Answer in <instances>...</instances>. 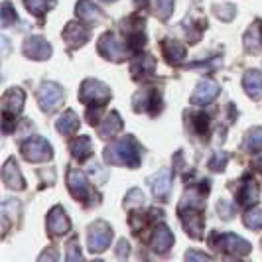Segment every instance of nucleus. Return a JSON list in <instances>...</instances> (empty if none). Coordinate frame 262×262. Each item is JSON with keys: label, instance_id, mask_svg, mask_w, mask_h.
Segmentation results:
<instances>
[{"label": "nucleus", "instance_id": "32", "mask_svg": "<svg viewBox=\"0 0 262 262\" xmlns=\"http://www.w3.org/2000/svg\"><path fill=\"white\" fill-rule=\"evenodd\" d=\"M67 258L69 260H73V258H81V252L77 250V243H71V247H69V254H67Z\"/></svg>", "mask_w": 262, "mask_h": 262}, {"label": "nucleus", "instance_id": "31", "mask_svg": "<svg viewBox=\"0 0 262 262\" xmlns=\"http://www.w3.org/2000/svg\"><path fill=\"white\" fill-rule=\"evenodd\" d=\"M217 16L223 18V20H231V18L235 16V8H233V6H223V8L217 10Z\"/></svg>", "mask_w": 262, "mask_h": 262}, {"label": "nucleus", "instance_id": "16", "mask_svg": "<svg viewBox=\"0 0 262 262\" xmlns=\"http://www.w3.org/2000/svg\"><path fill=\"white\" fill-rule=\"evenodd\" d=\"M152 187H154V193H156L158 197L168 195L171 187V171L170 170L160 171L156 176V180H154V184H152Z\"/></svg>", "mask_w": 262, "mask_h": 262}, {"label": "nucleus", "instance_id": "19", "mask_svg": "<svg viewBox=\"0 0 262 262\" xmlns=\"http://www.w3.org/2000/svg\"><path fill=\"white\" fill-rule=\"evenodd\" d=\"M171 245H173V235H171L166 227H160L156 231V235H154V249L158 252H166Z\"/></svg>", "mask_w": 262, "mask_h": 262}, {"label": "nucleus", "instance_id": "25", "mask_svg": "<svg viewBox=\"0 0 262 262\" xmlns=\"http://www.w3.org/2000/svg\"><path fill=\"white\" fill-rule=\"evenodd\" d=\"M156 8L162 18H168L170 12L173 10V0H156Z\"/></svg>", "mask_w": 262, "mask_h": 262}, {"label": "nucleus", "instance_id": "14", "mask_svg": "<svg viewBox=\"0 0 262 262\" xmlns=\"http://www.w3.org/2000/svg\"><path fill=\"white\" fill-rule=\"evenodd\" d=\"M63 36H66V39L71 43V46H81V43L87 41L89 32H87L83 26H79V24H67Z\"/></svg>", "mask_w": 262, "mask_h": 262}, {"label": "nucleus", "instance_id": "10", "mask_svg": "<svg viewBox=\"0 0 262 262\" xmlns=\"http://www.w3.org/2000/svg\"><path fill=\"white\" fill-rule=\"evenodd\" d=\"M67 182H69V189H71V193L77 197V199H85V197L89 195V184H87V180H85V176H83L81 171L71 170L69 171Z\"/></svg>", "mask_w": 262, "mask_h": 262}, {"label": "nucleus", "instance_id": "11", "mask_svg": "<svg viewBox=\"0 0 262 262\" xmlns=\"http://www.w3.org/2000/svg\"><path fill=\"white\" fill-rule=\"evenodd\" d=\"M219 249L229 250V252H235V254H247L250 250V245L247 241L238 238L236 235H223L219 241Z\"/></svg>", "mask_w": 262, "mask_h": 262}, {"label": "nucleus", "instance_id": "9", "mask_svg": "<svg viewBox=\"0 0 262 262\" xmlns=\"http://www.w3.org/2000/svg\"><path fill=\"white\" fill-rule=\"evenodd\" d=\"M99 52L103 53L108 59H120L124 53H122V46L117 41V38L113 34H105L101 41H99Z\"/></svg>", "mask_w": 262, "mask_h": 262}, {"label": "nucleus", "instance_id": "5", "mask_svg": "<svg viewBox=\"0 0 262 262\" xmlns=\"http://www.w3.org/2000/svg\"><path fill=\"white\" fill-rule=\"evenodd\" d=\"M38 99H39L41 108L50 113L53 108H57L59 103L63 101V91H61L57 85H53V83H46V85H41V89H39Z\"/></svg>", "mask_w": 262, "mask_h": 262}, {"label": "nucleus", "instance_id": "24", "mask_svg": "<svg viewBox=\"0 0 262 262\" xmlns=\"http://www.w3.org/2000/svg\"><path fill=\"white\" fill-rule=\"evenodd\" d=\"M245 225L249 229H260L262 227V211L260 209H252L245 215Z\"/></svg>", "mask_w": 262, "mask_h": 262}, {"label": "nucleus", "instance_id": "4", "mask_svg": "<svg viewBox=\"0 0 262 262\" xmlns=\"http://www.w3.org/2000/svg\"><path fill=\"white\" fill-rule=\"evenodd\" d=\"M24 158L30 162H43L52 158V146L48 144L43 138H30L26 144L22 146Z\"/></svg>", "mask_w": 262, "mask_h": 262}, {"label": "nucleus", "instance_id": "2", "mask_svg": "<svg viewBox=\"0 0 262 262\" xmlns=\"http://www.w3.org/2000/svg\"><path fill=\"white\" fill-rule=\"evenodd\" d=\"M79 97H81V101H83L85 105L103 106V103L108 101L111 91H108V87L103 85V83H99V81H95V79H87V81L83 83V87H81Z\"/></svg>", "mask_w": 262, "mask_h": 262}, {"label": "nucleus", "instance_id": "27", "mask_svg": "<svg viewBox=\"0 0 262 262\" xmlns=\"http://www.w3.org/2000/svg\"><path fill=\"white\" fill-rule=\"evenodd\" d=\"M18 20V16L12 12V8H10V4L8 2H4V10H2V24L4 26H10L12 22Z\"/></svg>", "mask_w": 262, "mask_h": 262}, {"label": "nucleus", "instance_id": "12", "mask_svg": "<svg viewBox=\"0 0 262 262\" xmlns=\"http://www.w3.org/2000/svg\"><path fill=\"white\" fill-rule=\"evenodd\" d=\"M24 103V93L20 89H12L4 95V115H16L20 113Z\"/></svg>", "mask_w": 262, "mask_h": 262}, {"label": "nucleus", "instance_id": "17", "mask_svg": "<svg viewBox=\"0 0 262 262\" xmlns=\"http://www.w3.org/2000/svg\"><path fill=\"white\" fill-rule=\"evenodd\" d=\"M4 184L8 187H12V189H16V187L22 189L24 187V180H22V176L18 171V166H14V162H8L6 168H4Z\"/></svg>", "mask_w": 262, "mask_h": 262}, {"label": "nucleus", "instance_id": "18", "mask_svg": "<svg viewBox=\"0 0 262 262\" xmlns=\"http://www.w3.org/2000/svg\"><path fill=\"white\" fill-rule=\"evenodd\" d=\"M77 126H79V118L73 111L63 113L59 117V120H57V130L61 132V134H71V132L77 130Z\"/></svg>", "mask_w": 262, "mask_h": 262}, {"label": "nucleus", "instance_id": "23", "mask_svg": "<svg viewBox=\"0 0 262 262\" xmlns=\"http://www.w3.org/2000/svg\"><path fill=\"white\" fill-rule=\"evenodd\" d=\"M256 197H258V191H256L254 184L249 182V184L243 185V189L238 191L236 199H238V203H252V201H256Z\"/></svg>", "mask_w": 262, "mask_h": 262}, {"label": "nucleus", "instance_id": "13", "mask_svg": "<svg viewBox=\"0 0 262 262\" xmlns=\"http://www.w3.org/2000/svg\"><path fill=\"white\" fill-rule=\"evenodd\" d=\"M245 89L249 93L252 99H260L262 95V75L258 71H249L247 75H245Z\"/></svg>", "mask_w": 262, "mask_h": 262}, {"label": "nucleus", "instance_id": "20", "mask_svg": "<svg viewBox=\"0 0 262 262\" xmlns=\"http://www.w3.org/2000/svg\"><path fill=\"white\" fill-rule=\"evenodd\" d=\"M164 53H166V57L173 61V63H178V61H182L185 57V50L178 43V41H171V39H166L164 41Z\"/></svg>", "mask_w": 262, "mask_h": 262}, {"label": "nucleus", "instance_id": "1", "mask_svg": "<svg viewBox=\"0 0 262 262\" xmlns=\"http://www.w3.org/2000/svg\"><path fill=\"white\" fill-rule=\"evenodd\" d=\"M105 158L108 164H122V166L136 168L140 164V146L134 142V138L126 136V138H120L113 146H108Z\"/></svg>", "mask_w": 262, "mask_h": 262}, {"label": "nucleus", "instance_id": "3", "mask_svg": "<svg viewBox=\"0 0 262 262\" xmlns=\"http://www.w3.org/2000/svg\"><path fill=\"white\" fill-rule=\"evenodd\" d=\"M111 238H113V231L111 227L103 221L95 223L89 231V249L93 252H103V250L111 245Z\"/></svg>", "mask_w": 262, "mask_h": 262}, {"label": "nucleus", "instance_id": "21", "mask_svg": "<svg viewBox=\"0 0 262 262\" xmlns=\"http://www.w3.org/2000/svg\"><path fill=\"white\" fill-rule=\"evenodd\" d=\"M71 150H73V156L77 158L79 162H83L91 154V140L87 136H79L77 140L73 142V146H71Z\"/></svg>", "mask_w": 262, "mask_h": 262}, {"label": "nucleus", "instance_id": "30", "mask_svg": "<svg viewBox=\"0 0 262 262\" xmlns=\"http://www.w3.org/2000/svg\"><path fill=\"white\" fill-rule=\"evenodd\" d=\"M126 199H128L126 203H142L144 201V193L140 189H132L130 193L126 195Z\"/></svg>", "mask_w": 262, "mask_h": 262}, {"label": "nucleus", "instance_id": "28", "mask_svg": "<svg viewBox=\"0 0 262 262\" xmlns=\"http://www.w3.org/2000/svg\"><path fill=\"white\" fill-rule=\"evenodd\" d=\"M28 8H30V12H36V14H41L46 10V2L43 0H26Z\"/></svg>", "mask_w": 262, "mask_h": 262}, {"label": "nucleus", "instance_id": "6", "mask_svg": "<svg viewBox=\"0 0 262 262\" xmlns=\"http://www.w3.org/2000/svg\"><path fill=\"white\" fill-rule=\"evenodd\" d=\"M217 93H219V85L217 83H213V81H201L197 85L195 93L191 95V101L195 105H207V103H211L217 97Z\"/></svg>", "mask_w": 262, "mask_h": 262}, {"label": "nucleus", "instance_id": "33", "mask_svg": "<svg viewBox=\"0 0 262 262\" xmlns=\"http://www.w3.org/2000/svg\"><path fill=\"white\" fill-rule=\"evenodd\" d=\"M187 258H207V254H197V252H187Z\"/></svg>", "mask_w": 262, "mask_h": 262}, {"label": "nucleus", "instance_id": "8", "mask_svg": "<svg viewBox=\"0 0 262 262\" xmlns=\"http://www.w3.org/2000/svg\"><path fill=\"white\" fill-rule=\"evenodd\" d=\"M48 229L52 231L53 235H63L69 229V221L66 217V211L61 207H53L50 211V217H48Z\"/></svg>", "mask_w": 262, "mask_h": 262}, {"label": "nucleus", "instance_id": "26", "mask_svg": "<svg viewBox=\"0 0 262 262\" xmlns=\"http://www.w3.org/2000/svg\"><path fill=\"white\" fill-rule=\"evenodd\" d=\"M249 148H252V150H258V148H262V128H254V130L250 132Z\"/></svg>", "mask_w": 262, "mask_h": 262}, {"label": "nucleus", "instance_id": "15", "mask_svg": "<svg viewBox=\"0 0 262 262\" xmlns=\"http://www.w3.org/2000/svg\"><path fill=\"white\" fill-rule=\"evenodd\" d=\"M77 16L79 18H83L85 22L93 24V22L101 20V10H99L93 2H89V0H81V2L77 4Z\"/></svg>", "mask_w": 262, "mask_h": 262}, {"label": "nucleus", "instance_id": "7", "mask_svg": "<svg viewBox=\"0 0 262 262\" xmlns=\"http://www.w3.org/2000/svg\"><path fill=\"white\" fill-rule=\"evenodd\" d=\"M24 52H26V55L34 57V59H46V57H50L52 48L43 38H30L24 43Z\"/></svg>", "mask_w": 262, "mask_h": 262}, {"label": "nucleus", "instance_id": "22", "mask_svg": "<svg viewBox=\"0 0 262 262\" xmlns=\"http://www.w3.org/2000/svg\"><path fill=\"white\" fill-rule=\"evenodd\" d=\"M120 126H122V122H120V117H118L117 113H113L111 117H106V120L101 124V128H99V134L101 136H113L115 132L120 130Z\"/></svg>", "mask_w": 262, "mask_h": 262}, {"label": "nucleus", "instance_id": "29", "mask_svg": "<svg viewBox=\"0 0 262 262\" xmlns=\"http://www.w3.org/2000/svg\"><path fill=\"white\" fill-rule=\"evenodd\" d=\"M225 164H227V156L225 154H215V158L209 162V166L213 170H223Z\"/></svg>", "mask_w": 262, "mask_h": 262}]
</instances>
